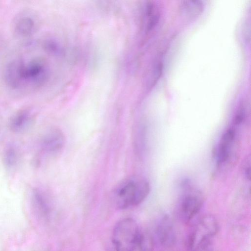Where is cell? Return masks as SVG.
<instances>
[{
    "mask_svg": "<svg viewBox=\"0 0 251 251\" xmlns=\"http://www.w3.org/2000/svg\"><path fill=\"white\" fill-rule=\"evenodd\" d=\"M48 76L47 65L43 60L36 58L12 60L8 63L4 71L6 85L18 91L37 89L46 82Z\"/></svg>",
    "mask_w": 251,
    "mask_h": 251,
    "instance_id": "1",
    "label": "cell"
},
{
    "mask_svg": "<svg viewBox=\"0 0 251 251\" xmlns=\"http://www.w3.org/2000/svg\"><path fill=\"white\" fill-rule=\"evenodd\" d=\"M150 191V184L146 179L136 177L126 179L114 190L116 204L122 209L138 205L147 197Z\"/></svg>",
    "mask_w": 251,
    "mask_h": 251,
    "instance_id": "2",
    "label": "cell"
},
{
    "mask_svg": "<svg viewBox=\"0 0 251 251\" xmlns=\"http://www.w3.org/2000/svg\"><path fill=\"white\" fill-rule=\"evenodd\" d=\"M140 232L134 220L127 218L119 221L112 233L114 250L116 251H132Z\"/></svg>",
    "mask_w": 251,
    "mask_h": 251,
    "instance_id": "3",
    "label": "cell"
},
{
    "mask_svg": "<svg viewBox=\"0 0 251 251\" xmlns=\"http://www.w3.org/2000/svg\"><path fill=\"white\" fill-rule=\"evenodd\" d=\"M185 190L178 205V215L183 222H189L200 211L203 203V197L201 192L192 188L187 183L183 184Z\"/></svg>",
    "mask_w": 251,
    "mask_h": 251,
    "instance_id": "4",
    "label": "cell"
},
{
    "mask_svg": "<svg viewBox=\"0 0 251 251\" xmlns=\"http://www.w3.org/2000/svg\"><path fill=\"white\" fill-rule=\"evenodd\" d=\"M219 225L215 218L210 215L202 217L192 227L188 237L187 245L190 251L200 244L211 240L217 233Z\"/></svg>",
    "mask_w": 251,
    "mask_h": 251,
    "instance_id": "5",
    "label": "cell"
},
{
    "mask_svg": "<svg viewBox=\"0 0 251 251\" xmlns=\"http://www.w3.org/2000/svg\"><path fill=\"white\" fill-rule=\"evenodd\" d=\"M64 143L65 138L62 131L57 128H51L46 131L40 139V153L45 157H54L60 153Z\"/></svg>",
    "mask_w": 251,
    "mask_h": 251,
    "instance_id": "6",
    "label": "cell"
},
{
    "mask_svg": "<svg viewBox=\"0 0 251 251\" xmlns=\"http://www.w3.org/2000/svg\"><path fill=\"white\" fill-rule=\"evenodd\" d=\"M235 136L236 131L233 126L229 127L223 133L215 151V155L218 166L226 163L230 158Z\"/></svg>",
    "mask_w": 251,
    "mask_h": 251,
    "instance_id": "7",
    "label": "cell"
},
{
    "mask_svg": "<svg viewBox=\"0 0 251 251\" xmlns=\"http://www.w3.org/2000/svg\"><path fill=\"white\" fill-rule=\"evenodd\" d=\"M155 235L159 244L163 247H171L175 244L176 232L172 220L168 215H165L160 220Z\"/></svg>",
    "mask_w": 251,
    "mask_h": 251,
    "instance_id": "8",
    "label": "cell"
},
{
    "mask_svg": "<svg viewBox=\"0 0 251 251\" xmlns=\"http://www.w3.org/2000/svg\"><path fill=\"white\" fill-rule=\"evenodd\" d=\"M33 121L34 117L31 111L23 109L12 116L9 122V127L10 130L14 133H24L31 127Z\"/></svg>",
    "mask_w": 251,
    "mask_h": 251,
    "instance_id": "9",
    "label": "cell"
},
{
    "mask_svg": "<svg viewBox=\"0 0 251 251\" xmlns=\"http://www.w3.org/2000/svg\"><path fill=\"white\" fill-rule=\"evenodd\" d=\"M30 202L32 208L39 216L46 217L50 211V204L46 193L41 188L34 187L30 193Z\"/></svg>",
    "mask_w": 251,
    "mask_h": 251,
    "instance_id": "10",
    "label": "cell"
},
{
    "mask_svg": "<svg viewBox=\"0 0 251 251\" xmlns=\"http://www.w3.org/2000/svg\"><path fill=\"white\" fill-rule=\"evenodd\" d=\"M35 21L29 14H23L17 17L14 22L16 33L23 37H26L33 34L35 29Z\"/></svg>",
    "mask_w": 251,
    "mask_h": 251,
    "instance_id": "11",
    "label": "cell"
},
{
    "mask_svg": "<svg viewBox=\"0 0 251 251\" xmlns=\"http://www.w3.org/2000/svg\"><path fill=\"white\" fill-rule=\"evenodd\" d=\"M20 150L14 143L8 144L4 149L2 154L3 165L7 170L12 171L16 169L20 161Z\"/></svg>",
    "mask_w": 251,
    "mask_h": 251,
    "instance_id": "12",
    "label": "cell"
},
{
    "mask_svg": "<svg viewBox=\"0 0 251 251\" xmlns=\"http://www.w3.org/2000/svg\"><path fill=\"white\" fill-rule=\"evenodd\" d=\"M203 3L201 0L182 1L180 4V11L189 18L199 15L203 9Z\"/></svg>",
    "mask_w": 251,
    "mask_h": 251,
    "instance_id": "13",
    "label": "cell"
},
{
    "mask_svg": "<svg viewBox=\"0 0 251 251\" xmlns=\"http://www.w3.org/2000/svg\"><path fill=\"white\" fill-rule=\"evenodd\" d=\"M153 245L151 236L148 232L141 231L132 251H153Z\"/></svg>",
    "mask_w": 251,
    "mask_h": 251,
    "instance_id": "14",
    "label": "cell"
},
{
    "mask_svg": "<svg viewBox=\"0 0 251 251\" xmlns=\"http://www.w3.org/2000/svg\"><path fill=\"white\" fill-rule=\"evenodd\" d=\"M246 110L245 106L241 104L238 107L232 119L233 126L242 124L245 120Z\"/></svg>",
    "mask_w": 251,
    "mask_h": 251,
    "instance_id": "15",
    "label": "cell"
},
{
    "mask_svg": "<svg viewBox=\"0 0 251 251\" xmlns=\"http://www.w3.org/2000/svg\"><path fill=\"white\" fill-rule=\"evenodd\" d=\"M192 251H214V248L211 240L202 243Z\"/></svg>",
    "mask_w": 251,
    "mask_h": 251,
    "instance_id": "16",
    "label": "cell"
},
{
    "mask_svg": "<svg viewBox=\"0 0 251 251\" xmlns=\"http://www.w3.org/2000/svg\"><path fill=\"white\" fill-rule=\"evenodd\" d=\"M244 174L247 179L250 180V160H247L244 166Z\"/></svg>",
    "mask_w": 251,
    "mask_h": 251,
    "instance_id": "17",
    "label": "cell"
},
{
    "mask_svg": "<svg viewBox=\"0 0 251 251\" xmlns=\"http://www.w3.org/2000/svg\"></svg>",
    "mask_w": 251,
    "mask_h": 251,
    "instance_id": "18",
    "label": "cell"
}]
</instances>
